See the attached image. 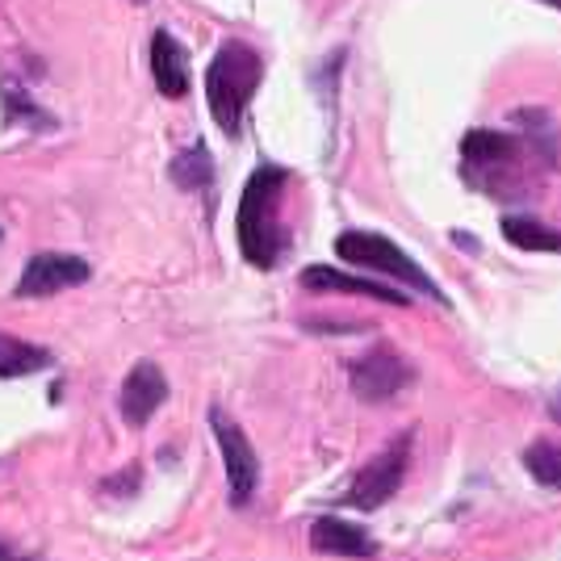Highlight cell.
<instances>
[{"label": "cell", "instance_id": "cell-1", "mask_svg": "<svg viewBox=\"0 0 561 561\" xmlns=\"http://www.w3.org/2000/svg\"><path fill=\"white\" fill-rule=\"evenodd\" d=\"M289 172L277 164H260L248 185L239 193V214H234V234H239V252L256 268H273L285 256V227L277 222L280 193H285Z\"/></svg>", "mask_w": 561, "mask_h": 561}, {"label": "cell", "instance_id": "cell-2", "mask_svg": "<svg viewBox=\"0 0 561 561\" xmlns=\"http://www.w3.org/2000/svg\"><path fill=\"white\" fill-rule=\"evenodd\" d=\"M260 80H264V59L256 55V47L227 38L214 50L210 68H206V101H210V114L222 135L234 139L243 130V114L256 96Z\"/></svg>", "mask_w": 561, "mask_h": 561}, {"label": "cell", "instance_id": "cell-3", "mask_svg": "<svg viewBox=\"0 0 561 561\" xmlns=\"http://www.w3.org/2000/svg\"><path fill=\"white\" fill-rule=\"evenodd\" d=\"M335 256L356 264V268H374V273H386L390 280L398 285H407V289H415L423 298H432V302H445V294H440V285L423 273V264L415 256H407V248H398L394 239H386V234L377 231H344L335 234Z\"/></svg>", "mask_w": 561, "mask_h": 561}, {"label": "cell", "instance_id": "cell-4", "mask_svg": "<svg viewBox=\"0 0 561 561\" xmlns=\"http://www.w3.org/2000/svg\"><path fill=\"white\" fill-rule=\"evenodd\" d=\"M210 427L214 440H218V453H222V466H227V491H231V507H248L252 494H256L260 482V461L256 448L248 440V432L239 427L234 420H227L222 407L210 411Z\"/></svg>", "mask_w": 561, "mask_h": 561}, {"label": "cell", "instance_id": "cell-5", "mask_svg": "<svg viewBox=\"0 0 561 561\" xmlns=\"http://www.w3.org/2000/svg\"><path fill=\"white\" fill-rule=\"evenodd\" d=\"M407 461H411V436H398V440L386 445V453H377L374 461L356 473V482L344 494V503L356 507V512L386 507L398 494V486H402V478H407Z\"/></svg>", "mask_w": 561, "mask_h": 561}, {"label": "cell", "instance_id": "cell-6", "mask_svg": "<svg viewBox=\"0 0 561 561\" xmlns=\"http://www.w3.org/2000/svg\"><path fill=\"white\" fill-rule=\"evenodd\" d=\"M352 394L360 402H390L411 386V365L394 352V344H374L348 365Z\"/></svg>", "mask_w": 561, "mask_h": 561}, {"label": "cell", "instance_id": "cell-7", "mask_svg": "<svg viewBox=\"0 0 561 561\" xmlns=\"http://www.w3.org/2000/svg\"><path fill=\"white\" fill-rule=\"evenodd\" d=\"M93 277L89 260L80 256H64V252H43L34 256L22 268V280H18V298H55L64 289H76Z\"/></svg>", "mask_w": 561, "mask_h": 561}, {"label": "cell", "instance_id": "cell-8", "mask_svg": "<svg viewBox=\"0 0 561 561\" xmlns=\"http://www.w3.org/2000/svg\"><path fill=\"white\" fill-rule=\"evenodd\" d=\"M164 398H168L164 369H160L156 360H139V365L126 374V381H122V398H117L122 420L130 423V427H142V423L164 407Z\"/></svg>", "mask_w": 561, "mask_h": 561}, {"label": "cell", "instance_id": "cell-9", "mask_svg": "<svg viewBox=\"0 0 561 561\" xmlns=\"http://www.w3.org/2000/svg\"><path fill=\"white\" fill-rule=\"evenodd\" d=\"M524 156V142L499 130H469L461 139V160L473 168V181H491L494 172H515Z\"/></svg>", "mask_w": 561, "mask_h": 561}, {"label": "cell", "instance_id": "cell-10", "mask_svg": "<svg viewBox=\"0 0 561 561\" xmlns=\"http://www.w3.org/2000/svg\"><path fill=\"white\" fill-rule=\"evenodd\" d=\"M310 549L323 553V558H374L377 553V540L352 524V519H340V515H319L310 524Z\"/></svg>", "mask_w": 561, "mask_h": 561}, {"label": "cell", "instance_id": "cell-11", "mask_svg": "<svg viewBox=\"0 0 561 561\" xmlns=\"http://www.w3.org/2000/svg\"><path fill=\"white\" fill-rule=\"evenodd\" d=\"M306 289H331V294H356V298H374V302L386 306H407V289H390L381 280H365L356 273H340V268H328V264H310L302 273Z\"/></svg>", "mask_w": 561, "mask_h": 561}, {"label": "cell", "instance_id": "cell-12", "mask_svg": "<svg viewBox=\"0 0 561 561\" xmlns=\"http://www.w3.org/2000/svg\"><path fill=\"white\" fill-rule=\"evenodd\" d=\"M151 80L168 101H181L188 93V55L168 30L151 34Z\"/></svg>", "mask_w": 561, "mask_h": 561}, {"label": "cell", "instance_id": "cell-13", "mask_svg": "<svg viewBox=\"0 0 561 561\" xmlns=\"http://www.w3.org/2000/svg\"><path fill=\"white\" fill-rule=\"evenodd\" d=\"M512 126L519 130V142L545 160L549 168H561V126L553 122L549 110H515Z\"/></svg>", "mask_w": 561, "mask_h": 561}, {"label": "cell", "instance_id": "cell-14", "mask_svg": "<svg viewBox=\"0 0 561 561\" xmlns=\"http://www.w3.org/2000/svg\"><path fill=\"white\" fill-rule=\"evenodd\" d=\"M499 231L512 248H524V252H561V231L545 227L528 214H503Z\"/></svg>", "mask_w": 561, "mask_h": 561}, {"label": "cell", "instance_id": "cell-15", "mask_svg": "<svg viewBox=\"0 0 561 561\" xmlns=\"http://www.w3.org/2000/svg\"><path fill=\"white\" fill-rule=\"evenodd\" d=\"M50 365V352L38 344H25L18 335H0V377L13 381V377H30Z\"/></svg>", "mask_w": 561, "mask_h": 561}, {"label": "cell", "instance_id": "cell-16", "mask_svg": "<svg viewBox=\"0 0 561 561\" xmlns=\"http://www.w3.org/2000/svg\"><path fill=\"white\" fill-rule=\"evenodd\" d=\"M168 176L185 188V193L210 185L214 160H210V151H206V142H193V147H185V151H181V156L168 164Z\"/></svg>", "mask_w": 561, "mask_h": 561}, {"label": "cell", "instance_id": "cell-17", "mask_svg": "<svg viewBox=\"0 0 561 561\" xmlns=\"http://www.w3.org/2000/svg\"><path fill=\"white\" fill-rule=\"evenodd\" d=\"M524 469L533 473V482L561 491V445L553 440H537L533 448H524Z\"/></svg>", "mask_w": 561, "mask_h": 561}, {"label": "cell", "instance_id": "cell-18", "mask_svg": "<svg viewBox=\"0 0 561 561\" xmlns=\"http://www.w3.org/2000/svg\"><path fill=\"white\" fill-rule=\"evenodd\" d=\"M135 478H139V469H126V473H117V478H110V482H105V491H110V494H130V491H135Z\"/></svg>", "mask_w": 561, "mask_h": 561}, {"label": "cell", "instance_id": "cell-19", "mask_svg": "<svg viewBox=\"0 0 561 561\" xmlns=\"http://www.w3.org/2000/svg\"><path fill=\"white\" fill-rule=\"evenodd\" d=\"M453 239H457V243H466V252H478V248H482L478 239H469V234H461V231H453Z\"/></svg>", "mask_w": 561, "mask_h": 561}, {"label": "cell", "instance_id": "cell-20", "mask_svg": "<svg viewBox=\"0 0 561 561\" xmlns=\"http://www.w3.org/2000/svg\"><path fill=\"white\" fill-rule=\"evenodd\" d=\"M0 561H18V558H13V549H9V545H0Z\"/></svg>", "mask_w": 561, "mask_h": 561}, {"label": "cell", "instance_id": "cell-21", "mask_svg": "<svg viewBox=\"0 0 561 561\" xmlns=\"http://www.w3.org/2000/svg\"><path fill=\"white\" fill-rule=\"evenodd\" d=\"M540 4H549V9H561V0H540Z\"/></svg>", "mask_w": 561, "mask_h": 561}, {"label": "cell", "instance_id": "cell-22", "mask_svg": "<svg viewBox=\"0 0 561 561\" xmlns=\"http://www.w3.org/2000/svg\"><path fill=\"white\" fill-rule=\"evenodd\" d=\"M135 4H147V0H135Z\"/></svg>", "mask_w": 561, "mask_h": 561}]
</instances>
